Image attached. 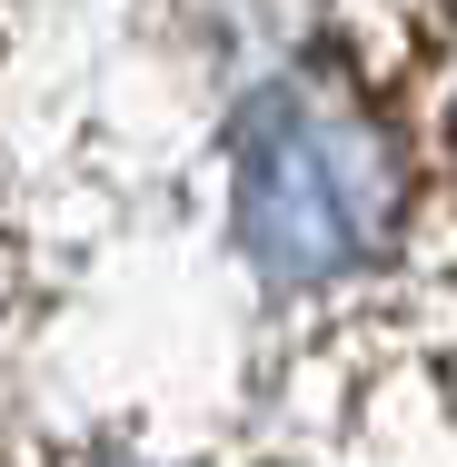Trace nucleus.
I'll return each mask as SVG.
<instances>
[{"label":"nucleus","instance_id":"1","mask_svg":"<svg viewBox=\"0 0 457 467\" xmlns=\"http://www.w3.org/2000/svg\"><path fill=\"white\" fill-rule=\"evenodd\" d=\"M388 150L318 99H278L239 140V239L269 279H338L388 239Z\"/></svg>","mask_w":457,"mask_h":467}]
</instances>
